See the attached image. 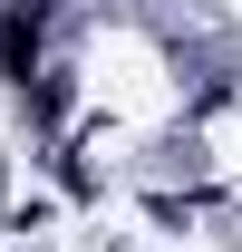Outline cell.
Instances as JSON below:
<instances>
[{
	"instance_id": "1",
	"label": "cell",
	"mask_w": 242,
	"mask_h": 252,
	"mask_svg": "<svg viewBox=\"0 0 242 252\" xmlns=\"http://www.w3.org/2000/svg\"><path fill=\"white\" fill-rule=\"evenodd\" d=\"M39 39H49V0H10V20H0V59H10V78L39 68Z\"/></svg>"
},
{
	"instance_id": "2",
	"label": "cell",
	"mask_w": 242,
	"mask_h": 252,
	"mask_svg": "<svg viewBox=\"0 0 242 252\" xmlns=\"http://www.w3.org/2000/svg\"><path fill=\"white\" fill-rule=\"evenodd\" d=\"M30 78H39V88H30V117L49 126V117H59V107H68V78H59V68H30Z\"/></svg>"
}]
</instances>
